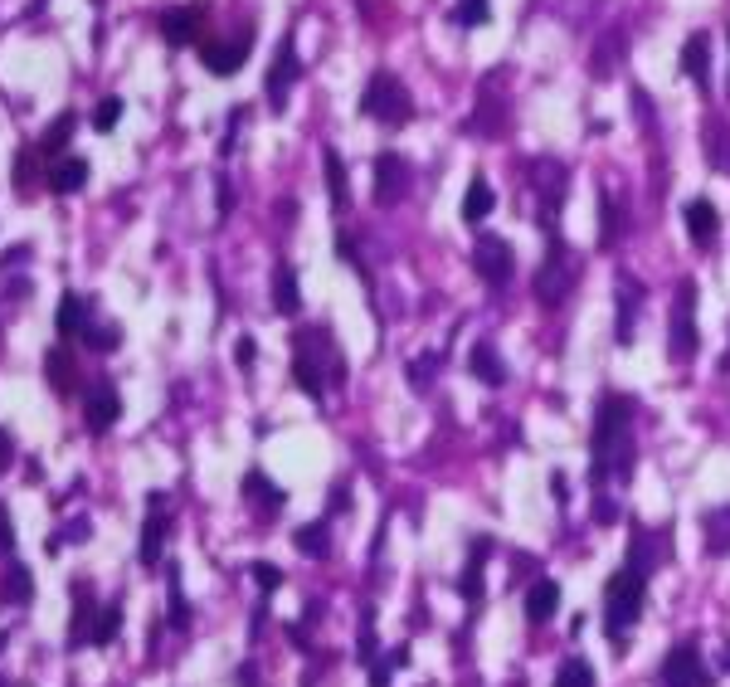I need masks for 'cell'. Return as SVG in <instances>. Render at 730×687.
Listing matches in <instances>:
<instances>
[{"instance_id":"1","label":"cell","mask_w":730,"mask_h":687,"mask_svg":"<svg viewBox=\"0 0 730 687\" xmlns=\"http://www.w3.org/2000/svg\"><path fill=\"white\" fill-rule=\"evenodd\" d=\"M633 415L638 405L628 395H604L594 420V488L599 483H628L633 473Z\"/></svg>"},{"instance_id":"2","label":"cell","mask_w":730,"mask_h":687,"mask_svg":"<svg viewBox=\"0 0 730 687\" xmlns=\"http://www.w3.org/2000/svg\"><path fill=\"white\" fill-rule=\"evenodd\" d=\"M361 113L375 117V122H385V127H404V122L414 117V98H409V88H404L390 69H380V74H370V83H365Z\"/></svg>"},{"instance_id":"3","label":"cell","mask_w":730,"mask_h":687,"mask_svg":"<svg viewBox=\"0 0 730 687\" xmlns=\"http://www.w3.org/2000/svg\"><path fill=\"white\" fill-rule=\"evenodd\" d=\"M205 25H210V5H205V0H185V5H171V10L156 15L161 39L176 44V49H181V44H200Z\"/></svg>"},{"instance_id":"4","label":"cell","mask_w":730,"mask_h":687,"mask_svg":"<svg viewBox=\"0 0 730 687\" xmlns=\"http://www.w3.org/2000/svg\"><path fill=\"white\" fill-rule=\"evenodd\" d=\"M249 49H254V25L234 30L229 39H200V64H205L215 78H229V74H239V69H244Z\"/></svg>"},{"instance_id":"5","label":"cell","mask_w":730,"mask_h":687,"mask_svg":"<svg viewBox=\"0 0 730 687\" xmlns=\"http://www.w3.org/2000/svg\"><path fill=\"white\" fill-rule=\"evenodd\" d=\"M638 614H643V580L628 575V571L614 575V580H609V614H604V619H609V634L623 639V629L638 624Z\"/></svg>"},{"instance_id":"6","label":"cell","mask_w":730,"mask_h":687,"mask_svg":"<svg viewBox=\"0 0 730 687\" xmlns=\"http://www.w3.org/2000/svg\"><path fill=\"white\" fill-rule=\"evenodd\" d=\"M672 361H692L696 356V283L687 278L682 288H677V303H672Z\"/></svg>"},{"instance_id":"7","label":"cell","mask_w":730,"mask_h":687,"mask_svg":"<svg viewBox=\"0 0 730 687\" xmlns=\"http://www.w3.org/2000/svg\"><path fill=\"white\" fill-rule=\"evenodd\" d=\"M297 74H302V64H297L292 35H283L278 54H273V69H268V78H263V93H268V108H273V113L288 108V93H292V83H297Z\"/></svg>"},{"instance_id":"8","label":"cell","mask_w":730,"mask_h":687,"mask_svg":"<svg viewBox=\"0 0 730 687\" xmlns=\"http://www.w3.org/2000/svg\"><path fill=\"white\" fill-rule=\"evenodd\" d=\"M473 268L482 273V283H511V273H516V254H511V244L502 234H482L473 249Z\"/></svg>"},{"instance_id":"9","label":"cell","mask_w":730,"mask_h":687,"mask_svg":"<svg viewBox=\"0 0 730 687\" xmlns=\"http://www.w3.org/2000/svg\"><path fill=\"white\" fill-rule=\"evenodd\" d=\"M662 687H711V673L692 644H677L662 663Z\"/></svg>"},{"instance_id":"10","label":"cell","mask_w":730,"mask_h":687,"mask_svg":"<svg viewBox=\"0 0 730 687\" xmlns=\"http://www.w3.org/2000/svg\"><path fill=\"white\" fill-rule=\"evenodd\" d=\"M117 415H122V400H117V390H112L108 376H98V381L83 390V420H88L93 434H108Z\"/></svg>"},{"instance_id":"11","label":"cell","mask_w":730,"mask_h":687,"mask_svg":"<svg viewBox=\"0 0 730 687\" xmlns=\"http://www.w3.org/2000/svg\"><path fill=\"white\" fill-rule=\"evenodd\" d=\"M404 195H409V166H404V156L395 152H380L375 156V205H400Z\"/></svg>"},{"instance_id":"12","label":"cell","mask_w":730,"mask_h":687,"mask_svg":"<svg viewBox=\"0 0 730 687\" xmlns=\"http://www.w3.org/2000/svg\"><path fill=\"white\" fill-rule=\"evenodd\" d=\"M687 234H692L696 249H711V244H716V234H721V215H716L711 200H692V205H687Z\"/></svg>"},{"instance_id":"13","label":"cell","mask_w":730,"mask_h":687,"mask_svg":"<svg viewBox=\"0 0 730 687\" xmlns=\"http://www.w3.org/2000/svg\"><path fill=\"white\" fill-rule=\"evenodd\" d=\"M93 322V298L88 293H64L59 303V337H83Z\"/></svg>"},{"instance_id":"14","label":"cell","mask_w":730,"mask_h":687,"mask_svg":"<svg viewBox=\"0 0 730 687\" xmlns=\"http://www.w3.org/2000/svg\"><path fill=\"white\" fill-rule=\"evenodd\" d=\"M44 181H49L54 195L83 191V186H88V161H83V156H64V161H54V171H49Z\"/></svg>"},{"instance_id":"15","label":"cell","mask_w":730,"mask_h":687,"mask_svg":"<svg viewBox=\"0 0 730 687\" xmlns=\"http://www.w3.org/2000/svg\"><path fill=\"white\" fill-rule=\"evenodd\" d=\"M302 307V293H297V273H292L288 264L273 268V312H283V317H292Z\"/></svg>"},{"instance_id":"16","label":"cell","mask_w":730,"mask_h":687,"mask_svg":"<svg viewBox=\"0 0 730 687\" xmlns=\"http://www.w3.org/2000/svg\"><path fill=\"white\" fill-rule=\"evenodd\" d=\"M492 205H497V191H492L482 176H473V186L463 195V220H468V225H482V220L492 215Z\"/></svg>"},{"instance_id":"17","label":"cell","mask_w":730,"mask_h":687,"mask_svg":"<svg viewBox=\"0 0 730 687\" xmlns=\"http://www.w3.org/2000/svg\"><path fill=\"white\" fill-rule=\"evenodd\" d=\"M78 127V113H59L44 132H39V142H35V152L39 156H59L64 152V142H69V132Z\"/></svg>"},{"instance_id":"18","label":"cell","mask_w":730,"mask_h":687,"mask_svg":"<svg viewBox=\"0 0 730 687\" xmlns=\"http://www.w3.org/2000/svg\"><path fill=\"white\" fill-rule=\"evenodd\" d=\"M555 610H560V585H555V580H536V585H531V600H526L531 624H546Z\"/></svg>"},{"instance_id":"19","label":"cell","mask_w":730,"mask_h":687,"mask_svg":"<svg viewBox=\"0 0 730 687\" xmlns=\"http://www.w3.org/2000/svg\"><path fill=\"white\" fill-rule=\"evenodd\" d=\"M633 307H643V288H638L633 278H619V342L623 346L633 342V337H628V332H633Z\"/></svg>"},{"instance_id":"20","label":"cell","mask_w":730,"mask_h":687,"mask_svg":"<svg viewBox=\"0 0 730 687\" xmlns=\"http://www.w3.org/2000/svg\"><path fill=\"white\" fill-rule=\"evenodd\" d=\"M161 541H166V512H161V502H151L146 536H142V561H146V566H156V561H161Z\"/></svg>"},{"instance_id":"21","label":"cell","mask_w":730,"mask_h":687,"mask_svg":"<svg viewBox=\"0 0 730 687\" xmlns=\"http://www.w3.org/2000/svg\"><path fill=\"white\" fill-rule=\"evenodd\" d=\"M244 497H249V502H254L258 512H263V517H268V512H278V507H283V493H278V488H273V483H268V478H263V473H249V478H244Z\"/></svg>"},{"instance_id":"22","label":"cell","mask_w":730,"mask_h":687,"mask_svg":"<svg viewBox=\"0 0 730 687\" xmlns=\"http://www.w3.org/2000/svg\"><path fill=\"white\" fill-rule=\"evenodd\" d=\"M473 371H477V381H487V385L507 381V366H502V356H497V346L492 342L473 346Z\"/></svg>"},{"instance_id":"23","label":"cell","mask_w":730,"mask_h":687,"mask_svg":"<svg viewBox=\"0 0 730 687\" xmlns=\"http://www.w3.org/2000/svg\"><path fill=\"white\" fill-rule=\"evenodd\" d=\"M44 376H49V385H54L59 395H69V390H73V361H69V351H64V346H54V351L44 356Z\"/></svg>"},{"instance_id":"24","label":"cell","mask_w":730,"mask_h":687,"mask_svg":"<svg viewBox=\"0 0 730 687\" xmlns=\"http://www.w3.org/2000/svg\"><path fill=\"white\" fill-rule=\"evenodd\" d=\"M706 49H711V39L706 35H692L687 39V49H682V69H687V78L701 83V88H706Z\"/></svg>"},{"instance_id":"25","label":"cell","mask_w":730,"mask_h":687,"mask_svg":"<svg viewBox=\"0 0 730 687\" xmlns=\"http://www.w3.org/2000/svg\"><path fill=\"white\" fill-rule=\"evenodd\" d=\"M322 161H327V186H331V200H336V210H346V200H351V191H346V166H341V156L322 152Z\"/></svg>"},{"instance_id":"26","label":"cell","mask_w":730,"mask_h":687,"mask_svg":"<svg viewBox=\"0 0 730 687\" xmlns=\"http://www.w3.org/2000/svg\"><path fill=\"white\" fill-rule=\"evenodd\" d=\"M648 571H653V536L638 532V536H633V551H628V575L648 580Z\"/></svg>"},{"instance_id":"27","label":"cell","mask_w":730,"mask_h":687,"mask_svg":"<svg viewBox=\"0 0 730 687\" xmlns=\"http://www.w3.org/2000/svg\"><path fill=\"white\" fill-rule=\"evenodd\" d=\"M555 687H594V668L584 658H565L555 673Z\"/></svg>"},{"instance_id":"28","label":"cell","mask_w":730,"mask_h":687,"mask_svg":"<svg viewBox=\"0 0 730 687\" xmlns=\"http://www.w3.org/2000/svg\"><path fill=\"white\" fill-rule=\"evenodd\" d=\"M83 346H93V351H112V346L122 342V332L112 327V322H88V332L78 337Z\"/></svg>"},{"instance_id":"29","label":"cell","mask_w":730,"mask_h":687,"mask_svg":"<svg viewBox=\"0 0 730 687\" xmlns=\"http://www.w3.org/2000/svg\"><path fill=\"white\" fill-rule=\"evenodd\" d=\"M487 15H492V5H487V0H458V10H453V20H458L463 30L487 25Z\"/></svg>"},{"instance_id":"30","label":"cell","mask_w":730,"mask_h":687,"mask_svg":"<svg viewBox=\"0 0 730 687\" xmlns=\"http://www.w3.org/2000/svg\"><path fill=\"white\" fill-rule=\"evenodd\" d=\"M117 614H122V605H103V610H98V624L88 629L93 644H112V634H117Z\"/></svg>"},{"instance_id":"31","label":"cell","mask_w":730,"mask_h":687,"mask_svg":"<svg viewBox=\"0 0 730 687\" xmlns=\"http://www.w3.org/2000/svg\"><path fill=\"white\" fill-rule=\"evenodd\" d=\"M297 551H302V556H327L331 551L327 527H302V532H297Z\"/></svg>"},{"instance_id":"32","label":"cell","mask_w":730,"mask_h":687,"mask_svg":"<svg viewBox=\"0 0 730 687\" xmlns=\"http://www.w3.org/2000/svg\"><path fill=\"white\" fill-rule=\"evenodd\" d=\"M117 117H122V98H103V103H98V113H93V132H112V127H117Z\"/></svg>"},{"instance_id":"33","label":"cell","mask_w":730,"mask_h":687,"mask_svg":"<svg viewBox=\"0 0 730 687\" xmlns=\"http://www.w3.org/2000/svg\"><path fill=\"white\" fill-rule=\"evenodd\" d=\"M5 595H10V600H25V595H30V571H25V566H10V585H5Z\"/></svg>"},{"instance_id":"34","label":"cell","mask_w":730,"mask_h":687,"mask_svg":"<svg viewBox=\"0 0 730 687\" xmlns=\"http://www.w3.org/2000/svg\"><path fill=\"white\" fill-rule=\"evenodd\" d=\"M249 571H254V580H258V585H263V590H278V585H283V575L273 571L268 561H258V566H249Z\"/></svg>"},{"instance_id":"35","label":"cell","mask_w":730,"mask_h":687,"mask_svg":"<svg viewBox=\"0 0 730 687\" xmlns=\"http://www.w3.org/2000/svg\"><path fill=\"white\" fill-rule=\"evenodd\" d=\"M15 546V527H10V517H5V507H0V551H10Z\"/></svg>"},{"instance_id":"36","label":"cell","mask_w":730,"mask_h":687,"mask_svg":"<svg viewBox=\"0 0 730 687\" xmlns=\"http://www.w3.org/2000/svg\"><path fill=\"white\" fill-rule=\"evenodd\" d=\"M234 361H239V366H254V342H249V337L234 346Z\"/></svg>"},{"instance_id":"37","label":"cell","mask_w":730,"mask_h":687,"mask_svg":"<svg viewBox=\"0 0 730 687\" xmlns=\"http://www.w3.org/2000/svg\"><path fill=\"white\" fill-rule=\"evenodd\" d=\"M10 454H15V439L0 429V463H10Z\"/></svg>"}]
</instances>
